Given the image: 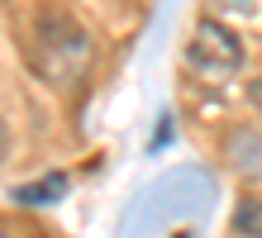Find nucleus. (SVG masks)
I'll return each mask as SVG.
<instances>
[{"label":"nucleus","instance_id":"nucleus-3","mask_svg":"<svg viewBox=\"0 0 262 238\" xmlns=\"http://www.w3.org/2000/svg\"><path fill=\"white\" fill-rule=\"evenodd\" d=\"M224 157H229V167H234L238 177L262 181V129H257V124H238V129H229Z\"/></svg>","mask_w":262,"mask_h":238},{"label":"nucleus","instance_id":"nucleus-4","mask_svg":"<svg viewBox=\"0 0 262 238\" xmlns=\"http://www.w3.org/2000/svg\"><path fill=\"white\" fill-rule=\"evenodd\" d=\"M62 190H67V177H62V171H48L43 181L14 186V200H19V205H48V200H62Z\"/></svg>","mask_w":262,"mask_h":238},{"label":"nucleus","instance_id":"nucleus-6","mask_svg":"<svg viewBox=\"0 0 262 238\" xmlns=\"http://www.w3.org/2000/svg\"><path fill=\"white\" fill-rule=\"evenodd\" d=\"M248 105L262 115V76H253V81H248Z\"/></svg>","mask_w":262,"mask_h":238},{"label":"nucleus","instance_id":"nucleus-5","mask_svg":"<svg viewBox=\"0 0 262 238\" xmlns=\"http://www.w3.org/2000/svg\"><path fill=\"white\" fill-rule=\"evenodd\" d=\"M234 233L238 238H262V196H248L234 210Z\"/></svg>","mask_w":262,"mask_h":238},{"label":"nucleus","instance_id":"nucleus-1","mask_svg":"<svg viewBox=\"0 0 262 238\" xmlns=\"http://www.w3.org/2000/svg\"><path fill=\"white\" fill-rule=\"evenodd\" d=\"M24 57H29V67H34L38 81H48V86H76V81H86L91 62H96V38L81 29L76 14L48 10V14L34 19V29H29Z\"/></svg>","mask_w":262,"mask_h":238},{"label":"nucleus","instance_id":"nucleus-2","mask_svg":"<svg viewBox=\"0 0 262 238\" xmlns=\"http://www.w3.org/2000/svg\"><path fill=\"white\" fill-rule=\"evenodd\" d=\"M186 57L195 62L200 72H210V76H220V72H234L238 62H243V43H238V34L229 24H220V19H195V34H191V43H186Z\"/></svg>","mask_w":262,"mask_h":238}]
</instances>
